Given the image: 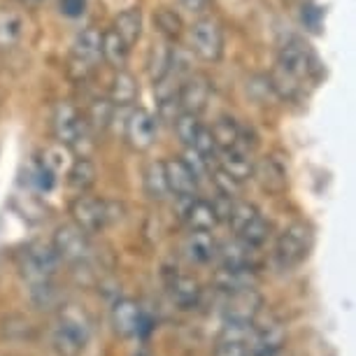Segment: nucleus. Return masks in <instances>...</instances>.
<instances>
[{"instance_id":"nucleus-1","label":"nucleus","mask_w":356,"mask_h":356,"mask_svg":"<svg viewBox=\"0 0 356 356\" xmlns=\"http://www.w3.org/2000/svg\"><path fill=\"white\" fill-rule=\"evenodd\" d=\"M100 35L103 31L96 26H86L72 42L70 58H68V75L75 82H86L93 70L98 68L103 56H100Z\"/></svg>"},{"instance_id":"nucleus-2","label":"nucleus","mask_w":356,"mask_h":356,"mask_svg":"<svg viewBox=\"0 0 356 356\" xmlns=\"http://www.w3.org/2000/svg\"><path fill=\"white\" fill-rule=\"evenodd\" d=\"M312 250V228L305 221H296L277 238L275 245V261L282 270H293L307 259Z\"/></svg>"},{"instance_id":"nucleus-3","label":"nucleus","mask_w":356,"mask_h":356,"mask_svg":"<svg viewBox=\"0 0 356 356\" xmlns=\"http://www.w3.org/2000/svg\"><path fill=\"white\" fill-rule=\"evenodd\" d=\"M61 264L58 254L54 252L51 245L33 243L19 254V270L33 286L49 284V280L56 275V268Z\"/></svg>"},{"instance_id":"nucleus-4","label":"nucleus","mask_w":356,"mask_h":356,"mask_svg":"<svg viewBox=\"0 0 356 356\" xmlns=\"http://www.w3.org/2000/svg\"><path fill=\"white\" fill-rule=\"evenodd\" d=\"M191 49L205 63H217L224 56V29L214 17H200L191 26Z\"/></svg>"},{"instance_id":"nucleus-5","label":"nucleus","mask_w":356,"mask_h":356,"mask_svg":"<svg viewBox=\"0 0 356 356\" xmlns=\"http://www.w3.org/2000/svg\"><path fill=\"white\" fill-rule=\"evenodd\" d=\"M277 68L289 72V75L296 77L298 82H307V79L317 77L319 61H317V56L307 49V44L298 42V40H291V42H286L277 54Z\"/></svg>"},{"instance_id":"nucleus-6","label":"nucleus","mask_w":356,"mask_h":356,"mask_svg":"<svg viewBox=\"0 0 356 356\" xmlns=\"http://www.w3.org/2000/svg\"><path fill=\"white\" fill-rule=\"evenodd\" d=\"M54 252L58 254L61 261L68 264H84L91 257V243H89V233H84L82 228L75 224H63L56 228L54 233Z\"/></svg>"},{"instance_id":"nucleus-7","label":"nucleus","mask_w":356,"mask_h":356,"mask_svg":"<svg viewBox=\"0 0 356 356\" xmlns=\"http://www.w3.org/2000/svg\"><path fill=\"white\" fill-rule=\"evenodd\" d=\"M89 319L79 310L77 305L63 307L58 314V328H56V342L65 347L68 352H79L86 340H89Z\"/></svg>"},{"instance_id":"nucleus-8","label":"nucleus","mask_w":356,"mask_h":356,"mask_svg":"<svg viewBox=\"0 0 356 356\" xmlns=\"http://www.w3.org/2000/svg\"><path fill=\"white\" fill-rule=\"evenodd\" d=\"M84 126L86 122L75 103H70V100H58V103H54L51 133L58 145H65L70 149L72 143L79 138V133L84 131Z\"/></svg>"},{"instance_id":"nucleus-9","label":"nucleus","mask_w":356,"mask_h":356,"mask_svg":"<svg viewBox=\"0 0 356 356\" xmlns=\"http://www.w3.org/2000/svg\"><path fill=\"white\" fill-rule=\"evenodd\" d=\"M70 217H72V224L82 228L84 233H98V231H103L105 224L112 217L110 203L82 193V196H77L70 203Z\"/></svg>"},{"instance_id":"nucleus-10","label":"nucleus","mask_w":356,"mask_h":356,"mask_svg":"<svg viewBox=\"0 0 356 356\" xmlns=\"http://www.w3.org/2000/svg\"><path fill=\"white\" fill-rule=\"evenodd\" d=\"M156 133H159V117L152 114L149 110H145V107H136L129 114V119H126L124 138L131 149L147 152L156 143Z\"/></svg>"},{"instance_id":"nucleus-11","label":"nucleus","mask_w":356,"mask_h":356,"mask_svg":"<svg viewBox=\"0 0 356 356\" xmlns=\"http://www.w3.org/2000/svg\"><path fill=\"white\" fill-rule=\"evenodd\" d=\"M212 96V84L205 75H191L186 82L177 89V100L182 112H191V114H203L207 103H210Z\"/></svg>"},{"instance_id":"nucleus-12","label":"nucleus","mask_w":356,"mask_h":356,"mask_svg":"<svg viewBox=\"0 0 356 356\" xmlns=\"http://www.w3.org/2000/svg\"><path fill=\"white\" fill-rule=\"evenodd\" d=\"M163 170H165L168 191L175 193L177 198H184V200L196 196L198 179H196V175L191 172V168L184 163V159L172 156V159L163 161Z\"/></svg>"},{"instance_id":"nucleus-13","label":"nucleus","mask_w":356,"mask_h":356,"mask_svg":"<svg viewBox=\"0 0 356 356\" xmlns=\"http://www.w3.org/2000/svg\"><path fill=\"white\" fill-rule=\"evenodd\" d=\"M112 324L117 328L119 335L131 338V335H140L149 328V319L140 310L136 300H119L112 310Z\"/></svg>"},{"instance_id":"nucleus-14","label":"nucleus","mask_w":356,"mask_h":356,"mask_svg":"<svg viewBox=\"0 0 356 356\" xmlns=\"http://www.w3.org/2000/svg\"><path fill=\"white\" fill-rule=\"evenodd\" d=\"M217 168L224 170L228 177L235 182L245 184L247 179L254 177V159L252 152L243 149V147H231V149L217 152Z\"/></svg>"},{"instance_id":"nucleus-15","label":"nucleus","mask_w":356,"mask_h":356,"mask_svg":"<svg viewBox=\"0 0 356 356\" xmlns=\"http://www.w3.org/2000/svg\"><path fill=\"white\" fill-rule=\"evenodd\" d=\"M172 56H175V47L170 40L165 38L154 40L152 49L147 54V75H149L154 84L163 82L172 72Z\"/></svg>"},{"instance_id":"nucleus-16","label":"nucleus","mask_w":356,"mask_h":356,"mask_svg":"<svg viewBox=\"0 0 356 356\" xmlns=\"http://www.w3.org/2000/svg\"><path fill=\"white\" fill-rule=\"evenodd\" d=\"M261 307V296L254 289H245V291L231 293L226 307V321L231 324H252Z\"/></svg>"},{"instance_id":"nucleus-17","label":"nucleus","mask_w":356,"mask_h":356,"mask_svg":"<svg viewBox=\"0 0 356 356\" xmlns=\"http://www.w3.org/2000/svg\"><path fill=\"white\" fill-rule=\"evenodd\" d=\"M184 224L189 226V231H207L210 233L214 226L219 224V212L217 207L207 200L189 198V203L184 207Z\"/></svg>"},{"instance_id":"nucleus-18","label":"nucleus","mask_w":356,"mask_h":356,"mask_svg":"<svg viewBox=\"0 0 356 356\" xmlns=\"http://www.w3.org/2000/svg\"><path fill=\"white\" fill-rule=\"evenodd\" d=\"M138 96H140V86H138L136 75L126 68L114 72L110 96H107L112 100V105L114 107H131V105H136Z\"/></svg>"},{"instance_id":"nucleus-19","label":"nucleus","mask_w":356,"mask_h":356,"mask_svg":"<svg viewBox=\"0 0 356 356\" xmlns=\"http://www.w3.org/2000/svg\"><path fill=\"white\" fill-rule=\"evenodd\" d=\"M24 35V17L15 8L0 5V54L12 51Z\"/></svg>"},{"instance_id":"nucleus-20","label":"nucleus","mask_w":356,"mask_h":356,"mask_svg":"<svg viewBox=\"0 0 356 356\" xmlns=\"http://www.w3.org/2000/svg\"><path fill=\"white\" fill-rule=\"evenodd\" d=\"M129 54H131V47L119 38L117 31L114 29L103 31V35H100V56H103V61L110 65V68L114 70L126 68Z\"/></svg>"},{"instance_id":"nucleus-21","label":"nucleus","mask_w":356,"mask_h":356,"mask_svg":"<svg viewBox=\"0 0 356 356\" xmlns=\"http://www.w3.org/2000/svg\"><path fill=\"white\" fill-rule=\"evenodd\" d=\"M254 177H259L266 191L282 193L286 189V168L275 156H266L261 163H254Z\"/></svg>"},{"instance_id":"nucleus-22","label":"nucleus","mask_w":356,"mask_h":356,"mask_svg":"<svg viewBox=\"0 0 356 356\" xmlns=\"http://www.w3.org/2000/svg\"><path fill=\"white\" fill-rule=\"evenodd\" d=\"M143 24H145L143 12L138 8H129L114 17L112 29L119 33V38H122L126 44L133 47L140 38H143Z\"/></svg>"},{"instance_id":"nucleus-23","label":"nucleus","mask_w":356,"mask_h":356,"mask_svg":"<svg viewBox=\"0 0 356 356\" xmlns=\"http://www.w3.org/2000/svg\"><path fill=\"white\" fill-rule=\"evenodd\" d=\"M96 165L89 156H77L68 168V184L79 193H84L96 184Z\"/></svg>"},{"instance_id":"nucleus-24","label":"nucleus","mask_w":356,"mask_h":356,"mask_svg":"<svg viewBox=\"0 0 356 356\" xmlns=\"http://www.w3.org/2000/svg\"><path fill=\"white\" fill-rule=\"evenodd\" d=\"M184 252L196 264H207L217 254V245H214L212 235L207 231H191L184 243Z\"/></svg>"},{"instance_id":"nucleus-25","label":"nucleus","mask_w":356,"mask_h":356,"mask_svg":"<svg viewBox=\"0 0 356 356\" xmlns=\"http://www.w3.org/2000/svg\"><path fill=\"white\" fill-rule=\"evenodd\" d=\"M114 110H117V107L112 105L110 98H93L91 105H89V110H86L84 122H86V126H89L93 133H103V131L110 129Z\"/></svg>"},{"instance_id":"nucleus-26","label":"nucleus","mask_w":356,"mask_h":356,"mask_svg":"<svg viewBox=\"0 0 356 356\" xmlns=\"http://www.w3.org/2000/svg\"><path fill=\"white\" fill-rule=\"evenodd\" d=\"M210 136L214 140V147L219 149H231V147H238L240 140V124L231 117H221L212 124Z\"/></svg>"},{"instance_id":"nucleus-27","label":"nucleus","mask_w":356,"mask_h":356,"mask_svg":"<svg viewBox=\"0 0 356 356\" xmlns=\"http://www.w3.org/2000/svg\"><path fill=\"white\" fill-rule=\"evenodd\" d=\"M270 89L277 93L282 100H289V103H293V100H298L303 96V82H298V79L291 77L289 72L280 70L277 65H275V70L270 72Z\"/></svg>"},{"instance_id":"nucleus-28","label":"nucleus","mask_w":356,"mask_h":356,"mask_svg":"<svg viewBox=\"0 0 356 356\" xmlns=\"http://www.w3.org/2000/svg\"><path fill=\"white\" fill-rule=\"evenodd\" d=\"M154 26H156L159 35L170 40V42H175L179 35H182L184 31V24L182 19H179V15L170 8H159L156 12H154Z\"/></svg>"},{"instance_id":"nucleus-29","label":"nucleus","mask_w":356,"mask_h":356,"mask_svg":"<svg viewBox=\"0 0 356 356\" xmlns=\"http://www.w3.org/2000/svg\"><path fill=\"white\" fill-rule=\"evenodd\" d=\"M145 191L147 196L154 200H163L168 193V182H165V170H163V161H154L147 165L145 170Z\"/></svg>"},{"instance_id":"nucleus-30","label":"nucleus","mask_w":356,"mask_h":356,"mask_svg":"<svg viewBox=\"0 0 356 356\" xmlns=\"http://www.w3.org/2000/svg\"><path fill=\"white\" fill-rule=\"evenodd\" d=\"M252 282H254L252 268H235V270H228V268H224V270L217 275V284L228 293L252 289Z\"/></svg>"},{"instance_id":"nucleus-31","label":"nucleus","mask_w":356,"mask_h":356,"mask_svg":"<svg viewBox=\"0 0 356 356\" xmlns=\"http://www.w3.org/2000/svg\"><path fill=\"white\" fill-rule=\"evenodd\" d=\"M268 235H270V224H268V221L261 217V214H257V217H254L250 224L247 226H243L238 231V238L243 240V243L247 245V247H261L268 240Z\"/></svg>"},{"instance_id":"nucleus-32","label":"nucleus","mask_w":356,"mask_h":356,"mask_svg":"<svg viewBox=\"0 0 356 356\" xmlns=\"http://www.w3.org/2000/svg\"><path fill=\"white\" fill-rule=\"evenodd\" d=\"M172 129L177 133V138L182 140L184 147H191L193 140L203 129V124H200V117L198 114H191V112H179L177 119L172 122Z\"/></svg>"},{"instance_id":"nucleus-33","label":"nucleus","mask_w":356,"mask_h":356,"mask_svg":"<svg viewBox=\"0 0 356 356\" xmlns=\"http://www.w3.org/2000/svg\"><path fill=\"white\" fill-rule=\"evenodd\" d=\"M170 296L179 305L191 307V305H196V300L200 296V286H198V282L191 277H175L170 282Z\"/></svg>"},{"instance_id":"nucleus-34","label":"nucleus","mask_w":356,"mask_h":356,"mask_svg":"<svg viewBox=\"0 0 356 356\" xmlns=\"http://www.w3.org/2000/svg\"><path fill=\"white\" fill-rule=\"evenodd\" d=\"M250 252L252 247H247L243 240L238 243H228L221 247V264L228 270H235V268H250Z\"/></svg>"},{"instance_id":"nucleus-35","label":"nucleus","mask_w":356,"mask_h":356,"mask_svg":"<svg viewBox=\"0 0 356 356\" xmlns=\"http://www.w3.org/2000/svg\"><path fill=\"white\" fill-rule=\"evenodd\" d=\"M257 214H259V210L252 203H247V200H231L228 212H226V219H228V224L233 226V231L238 233L240 228L250 224Z\"/></svg>"},{"instance_id":"nucleus-36","label":"nucleus","mask_w":356,"mask_h":356,"mask_svg":"<svg viewBox=\"0 0 356 356\" xmlns=\"http://www.w3.org/2000/svg\"><path fill=\"white\" fill-rule=\"evenodd\" d=\"M58 8H61V15L68 19H77L84 15L86 10V0H58Z\"/></svg>"},{"instance_id":"nucleus-37","label":"nucleus","mask_w":356,"mask_h":356,"mask_svg":"<svg viewBox=\"0 0 356 356\" xmlns=\"http://www.w3.org/2000/svg\"><path fill=\"white\" fill-rule=\"evenodd\" d=\"M319 19H321L319 8H305V12H303V22H305L307 26H312V31H317V29H319Z\"/></svg>"},{"instance_id":"nucleus-38","label":"nucleus","mask_w":356,"mask_h":356,"mask_svg":"<svg viewBox=\"0 0 356 356\" xmlns=\"http://www.w3.org/2000/svg\"><path fill=\"white\" fill-rule=\"evenodd\" d=\"M182 5L189 12H193V15H200V12H203L207 5H210V0H182Z\"/></svg>"},{"instance_id":"nucleus-39","label":"nucleus","mask_w":356,"mask_h":356,"mask_svg":"<svg viewBox=\"0 0 356 356\" xmlns=\"http://www.w3.org/2000/svg\"><path fill=\"white\" fill-rule=\"evenodd\" d=\"M19 3H24V5H38L40 0H19Z\"/></svg>"},{"instance_id":"nucleus-40","label":"nucleus","mask_w":356,"mask_h":356,"mask_svg":"<svg viewBox=\"0 0 356 356\" xmlns=\"http://www.w3.org/2000/svg\"><path fill=\"white\" fill-rule=\"evenodd\" d=\"M243 356H254V352H252V354H247V352H245V354H243Z\"/></svg>"}]
</instances>
